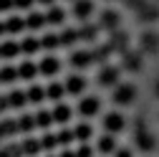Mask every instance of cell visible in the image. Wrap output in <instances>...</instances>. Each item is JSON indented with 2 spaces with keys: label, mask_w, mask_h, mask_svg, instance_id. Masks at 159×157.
Instances as JSON below:
<instances>
[{
  "label": "cell",
  "mask_w": 159,
  "mask_h": 157,
  "mask_svg": "<svg viewBox=\"0 0 159 157\" xmlns=\"http://www.w3.org/2000/svg\"><path fill=\"white\" fill-rule=\"evenodd\" d=\"M136 96H139V89H136V84H131V81H121L119 86L111 89V102H114V107H131V104L136 102Z\"/></svg>",
  "instance_id": "cell-1"
},
{
  "label": "cell",
  "mask_w": 159,
  "mask_h": 157,
  "mask_svg": "<svg viewBox=\"0 0 159 157\" xmlns=\"http://www.w3.org/2000/svg\"><path fill=\"white\" fill-rule=\"evenodd\" d=\"M119 66L126 74H142L144 71V53L139 48H126L119 53Z\"/></svg>",
  "instance_id": "cell-2"
},
{
  "label": "cell",
  "mask_w": 159,
  "mask_h": 157,
  "mask_svg": "<svg viewBox=\"0 0 159 157\" xmlns=\"http://www.w3.org/2000/svg\"><path fill=\"white\" fill-rule=\"evenodd\" d=\"M96 84L104 86V89H114L121 84V66L116 64H101L96 71Z\"/></svg>",
  "instance_id": "cell-3"
},
{
  "label": "cell",
  "mask_w": 159,
  "mask_h": 157,
  "mask_svg": "<svg viewBox=\"0 0 159 157\" xmlns=\"http://www.w3.org/2000/svg\"><path fill=\"white\" fill-rule=\"evenodd\" d=\"M157 134L152 132V129H147V127H142L139 124L136 127V132H134V147L139 150V152H144V155H152L154 150H157Z\"/></svg>",
  "instance_id": "cell-4"
},
{
  "label": "cell",
  "mask_w": 159,
  "mask_h": 157,
  "mask_svg": "<svg viewBox=\"0 0 159 157\" xmlns=\"http://www.w3.org/2000/svg\"><path fill=\"white\" fill-rule=\"evenodd\" d=\"M96 26H98V31H106L111 36L116 31H121V15H119V10H114V8H104L101 13H98V18H96Z\"/></svg>",
  "instance_id": "cell-5"
},
{
  "label": "cell",
  "mask_w": 159,
  "mask_h": 157,
  "mask_svg": "<svg viewBox=\"0 0 159 157\" xmlns=\"http://www.w3.org/2000/svg\"><path fill=\"white\" fill-rule=\"evenodd\" d=\"M101 127H104V132H109V134H121V132L129 127V122H126V117L119 112V109H114V112H106V114L101 117Z\"/></svg>",
  "instance_id": "cell-6"
},
{
  "label": "cell",
  "mask_w": 159,
  "mask_h": 157,
  "mask_svg": "<svg viewBox=\"0 0 159 157\" xmlns=\"http://www.w3.org/2000/svg\"><path fill=\"white\" fill-rule=\"evenodd\" d=\"M76 112H78V117H84V119L89 122L91 117H98V114H101V99H98L96 94H86V96L78 99Z\"/></svg>",
  "instance_id": "cell-7"
},
{
  "label": "cell",
  "mask_w": 159,
  "mask_h": 157,
  "mask_svg": "<svg viewBox=\"0 0 159 157\" xmlns=\"http://www.w3.org/2000/svg\"><path fill=\"white\" fill-rule=\"evenodd\" d=\"M139 51L144 56H159V31L147 28L139 36Z\"/></svg>",
  "instance_id": "cell-8"
},
{
  "label": "cell",
  "mask_w": 159,
  "mask_h": 157,
  "mask_svg": "<svg viewBox=\"0 0 159 157\" xmlns=\"http://www.w3.org/2000/svg\"><path fill=\"white\" fill-rule=\"evenodd\" d=\"M71 15L76 18V21H81V23H89L96 15V3L93 0H76L73 8H71Z\"/></svg>",
  "instance_id": "cell-9"
},
{
  "label": "cell",
  "mask_w": 159,
  "mask_h": 157,
  "mask_svg": "<svg viewBox=\"0 0 159 157\" xmlns=\"http://www.w3.org/2000/svg\"><path fill=\"white\" fill-rule=\"evenodd\" d=\"M58 71H61V58H58L56 53H46L41 61H38V74L41 76L53 78V76H58Z\"/></svg>",
  "instance_id": "cell-10"
},
{
  "label": "cell",
  "mask_w": 159,
  "mask_h": 157,
  "mask_svg": "<svg viewBox=\"0 0 159 157\" xmlns=\"http://www.w3.org/2000/svg\"><path fill=\"white\" fill-rule=\"evenodd\" d=\"M63 86H66V94H68V96H84V94H86V76L71 74V76H66Z\"/></svg>",
  "instance_id": "cell-11"
},
{
  "label": "cell",
  "mask_w": 159,
  "mask_h": 157,
  "mask_svg": "<svg viewBox=\"0 0 159 157\" xmlns=\"http://www.w3.org/2000/svg\"><path fill=\"white\" fill-rule=\"evenodd\" d=\"M116 150H119L116 134L104 132L101 137H98V142H96V152H98V155H104V157H114V152H116Z\"/></svg>",
  "instance_id": "cell-12"
},
{
  "label": "cell",
  "mask_w": 159,
  "mask_h": 157,
  "mask_svg": "<svg viewBox=\"0 0 159 157\" xmlns=\"http://www.w3.org/2000/svg\"><path fill=\"white\" fill-rule=\"evenodd\" d=\"M71 66L73 69H89L93 61H96V56H93V51H86V48H76V51H71Z\"/></svg>",
  "instance_id": "cell-13"
},
{
  "label": "cell",
  "mask_w": 159,
  "mask_h": 157,
  "mask_svg": "<svg viewBox=\"0 0 159 157\" xmlns=\"http://www.w3.org/2000/svg\"><path fill=\"white\" fill-rule=\"evenodd\" d=\"M136 15H139V21H142V23H157L159 21V5L152 3V0H147V3L136 10Z\"/></svg>",
  "instance_id": "cell-14"
},
{
  "label": "cell",
  "mask_w": 159,
  "mask_h": 157,
  "mask_svg": "<svg viewBox=\"0 0 159 157\" xmlns=\"http://www.w3.org/2000/svg\"><path fill=\"white\" fill-rule=\"evenodd\" d=\"M63 96H66V86H63V81H51V84L46 86V99H48V102L61 104Z\"/></svg>",
  "instance_id": "cell-15"
},
{
  "label": "cell",
  "mask_w": 159,
  "mask_h": 157,
  "mask_svg": "<svg viewBox=\"0 0 159 157\" xmlns=\"http://www.w3.org/2000/svg\"><path fill=\"white\" fill-rule=\"evenodd\" d=\"M35 76H41V74H38V64L23 61L20 66H18V78H23V81H33Z\"/></svg>",
  "instance_id": "cell-16"
},
{
  "label": "cell",
  "mask_w": 159,
  "mask_h": 157,
  "mask_svg": "<svg viewBox=\"0 0 159 157\" xmlns=\"http://www.w3.org/2000/svg\"><path fill=\"white\" fill-rule=\"evenodd\" d=\"M109 48H111V51H119V53H121V51H126V48H129L126 33H124V31H116V33H111V36H109Z\"/></svg>",
  "instance_id": "cell-17"
},
{
  "label": "cell",
  "mask_w": 159,
  "mask_h": 157,
  "mask_svg": "<svg viewBox=\"0 0 159 157\" xmlns=\"http://www.w3.org/2000/svg\"><path fill=\"white\" fill-rule=\"evenodd\" d=\"M71 114H73V109L66 107L63 102H61V104H56V109L51 112V117H53V122H56V124H66V122L71 119Z\"/></svg>",
  "instance_id": "cell-18"
},
{
  "label": "cell",
  "mask_w": 159,
  "mask_h": 157,
  "mask_svg": "<svg viewBox=\"0 0 159 157\" xmlns=\"http://www.w3.org/2000/svg\"><path fill=\"white\" fill-rule=\"evenodd\" d=\"M46 21H48V26H63V23H66V13H63L61 8L51 5L48 13H46Z\"/></svg>",
  "instance_id": "cell-19"
},
{
  "label": "cell",
  "mask_w": 159,
  "mask_h": 157,
  "mask_svg": "<svg viewBox=\"0 0 159 157\" xmlns=\"http://www.w3.org/2000/svg\"><path fill=\"white\" fill-rule=\"evenodd\" d=\"M89 137H93V127H91L89 122H84V124H78V127L73 129V140H76V142H86Z\"/></svg>",
  "instance_id": "cell-20"
},
{
  "label": "cell",
  "mask_w": 159,
  "mask_h": 157,
  "mask_svg": "<svg viewBox=\"0 0 159 157\" xmlns=\"http://www.w3.org/2000/svg\"><path fill=\"white\" fill-rule=\"evenodd\" d=\"M41 26H48V21H46V13H30V15H25V28H41Z\"/></svg>",
  "instance_id": "cell-21"
},
{
  "label": "cell",
  "mask_w": 159,
  "mask_h": 157,
  "mask_svg": "<svg viewBox=\"0 0 159 157\" xmlns=\"http://www.w3.org/2000/svg\"><path fill=\"white\" fill-rule=\"evenodd\" d=\"M25 96H28V104H41V102L46 99V86H43V89H41V86H30Z\"/></svg>",
  "instance_id": "cell-22"
},
{
  "label": "cell",
  "mask_w": 159,
  "mask_h": 157,
  "mask_svg": "<svg viewBox=\"0 0 159 157\" xmlns=\"http://www.w3.org/2000/svg\"><path fill=\"white\" fill-rule=\"evenodd\" d=\"M91 155H93V150L89 145H81V147L76 150V157H91Z\"/></svg>",
  "instance_id": "cell-23"
},
{
  "label": "cell",
  "mask_w": 159,
  "mask_h": 157,
  "mask_svg": "<svg viewBox=\"0 0 159 157\" xmlns=\"http://www.w3.org/2000/svg\"><path fill=\"white\" fill-rule=\"evenodd\" d=\"M114 157H134V150H129V147H119V150L114 152Z\"/></svg>",
  "instance_id": "cell-24"
},
{
  "label": "cell",
  "mask_w": 159,
  "mask_h": 157,
  "mask_svg": "<svg viewBox=\"0 0 159 157\" xmlns=\"http://www.w3.org/2000/svg\"><path fill=\"white\" fill-rule=\"evenodd\" d=\"M33 3V0H13V5H18V8H28Z\"/></svg>",
  "instance_id": "cell-25"
},
{
  "label": "cell",
  "mask_w": 159,
  "mask_h": 157,
  "mask_svg": "<svg viewBox=\"0 0 159 157\" xmlns=\"http://www.w3.org/2000/svg\"><path fill=\"white\" fill-rule=\"evenodd\" d=\"M152 91H154V96H157V99H159V76L154 78V84H152Z\"/></svg>",
  "instance_id": "cell-26"
},
{
  "label": "cell",
  "mask_w": 159,
  "mask_h": 157,
  "mask_svg": "<svg viewBox=\"0 0 159 157\" xmlns=\"http://www.w3.org/2000/svg\"><path fill=\"white\" fill-rule=\"evenodd\" d=\"M35 3H41V5H48V8H51V5L56 3V0H35Z\"/></svg>",
  "instance_id": "cell-27"
},
{
  "label": "cell",
  "mask_w": 159,
  "mask_h": 157,
  "mask_svg": "<svg viewBox=\"0 0 159 157\" xmlns=\"http://www.w3.org/2000/svg\"><path fill=\"white\" fill-rule=\"evenodd\" d=\"M71 3H76V0H71Z\"/></svg>",
  "instance_id": "cell-28"
}]
</instances>
